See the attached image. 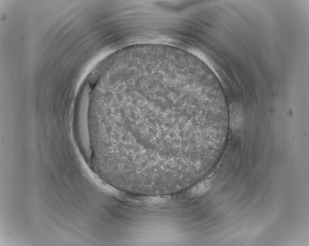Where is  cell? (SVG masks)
<instances>
[{
	"label": "cell",
	"instance_id": "7a4b0ae2",
	"mask_svg": "<svg viewBox=\"0 0 309 246\" xmlns=\"http://www.w3.org/2000/svg\"><path fill=\"white\" fill-rule=\"evenodd\" d=\"M210 186V184L207 183L200 184L196 187L195 193L197 194L203 193L209 189Z\"/></svg>",
	"mask_w": 309,
	"mask_h": 246
},
{
	"label": "cell",
	"instance_id": "6da1fadb",
	"mask_svg": "<svg viewBox=\"0 0 309 246\" xmlns=\"http://www.w3.org/2000/svg\"><path fill=\"white\" fill-rule=\"evenodd\" d=\"M81 103L76 112L75 119V126L78 136L83 139L84 142L85 150L89 152V148L91 147L89 123V99L88 92H85L82 98Z\"/></svg>",
	"mask_w": 309,
	"mask_h": 246
}]
</instances>
